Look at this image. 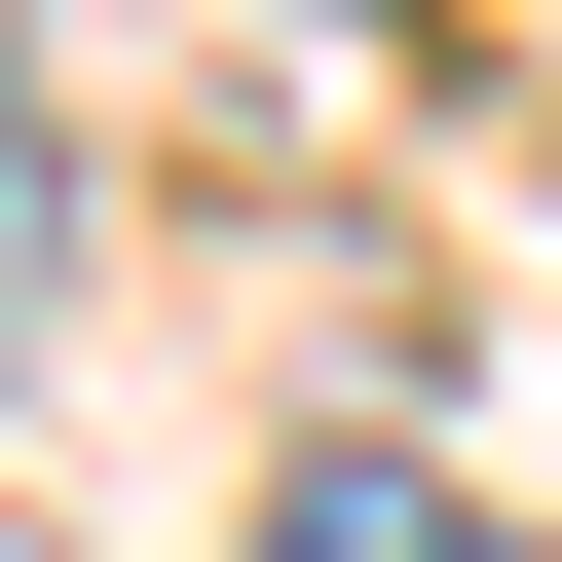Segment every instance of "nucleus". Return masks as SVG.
<instances>
[{"mask_svg": "<svg viewBox=\"0 0 562 562\" xmlns=\"http://www.w3.org/2000/svg\"><path fill=\"white\" fill-rule=\"evenodd\" d=\"M262 562H487V525H450L413 450H301V487H262Z\"/></svg>", "mask_w": 562, "mask_h": 562, "instance_id": "1", "label": "nucleus"}, {"mask_svg": "<svg viewBox=\"0 0 562 562\" xmlns=\"http://www.w3.org/2000/svg\"><path fill=\"white\" fill-rule=\"evenodd\" d=\"M0 262H76V113H0Z\"/></svg>", "mask_w": 562, "mask_h": 562, "instance_id": "2", "label": "nucleus"}]
</instances>
